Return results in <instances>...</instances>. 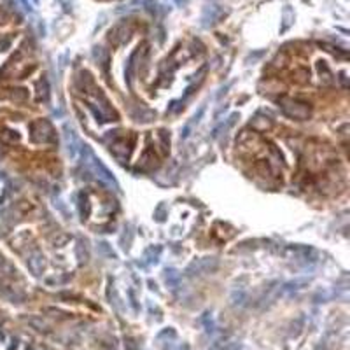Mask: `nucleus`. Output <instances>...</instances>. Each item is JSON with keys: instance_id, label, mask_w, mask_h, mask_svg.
I'll use <instances>...</instances> for the list:
<instances>
[{"instance_id": "7", "label": "nucleus", "mask_w": 350, "mask_h": 350, "mask_svg": "<svg viewBox=\"0 0 350 350\" xmlns=\"http://www.w3.org/2000/svg\"><path fill=\"white\" fill-rule=\"evenodd\" d=\"M26 264H28L30 271H32L35 277L42 275V271H44V268H46V261H44V256H42L41 252L30 254L28 259H26Z\"/></svg>"}, {"instance_id": "5", "label": "nucleus", "mask_w": 350, "mask_h": 350, "mask_svg": "<svg viewBox=\"0 0 350 350\" xmlns=\"http://www.w3.org/2000/svg\"><path fill=\"white\" fill-rule=\"evenodd\" d=\"M30 130H32V140L34 142H39V144H47V142L54 140V130H53V126H51L49 121L41 119V121H37V123H32Z\"/></svg>"}, {"instance_id": "11", "label": "nucleus", "mask_w": 350, "mask_h": 350, "mask_svg": "<svg viewBox=\"0 0 350 350\" xmlns=\"http://www.w3.org/2000/svg\"><path fill=\"white\" fill-rule=\"evenodd\" d=\"M165 282H167L168 287L177 289L180 284V273L174 268H168V270H165Z\"/></svg>"}, {"instance_id": "15", "label": "nucleus", "mask_w": 350, "mask_h": 350, "mask_svg": "<svg viewBox=\"0 0 350 350\" xmlns=\"http://www.w3.org/2000/svg\"><path fill=\"white\" fill-rule=\"evenodd\" d=\"M11 98H13L14 102H23V100L28 98V91H26L25 88H18V89H13Z\"/></svg>"}, {"instance_id": "9", "label": "nucleus", "mask_w": 350, "mask_h": 350, "mask_svg": "<svg viewBox=\"0 0 350 350\" xmlns=\"http://www.w3.org/2000/svg\"><path fill=\"white\" fill-rule=\"evenodd\" d=\"M238 117H240V116H238V112H233V114H231V116H229L228 119H226V121H222L221 125H219L216 130H214V131H212V137H214V138H219L222 133H226V131H228V130L231 128V126L235 125V123H237Z\"/></svg>"}, {"instance_id": "4", "label": "nucleus", "mask_w": 350, "mask_h": 350, "mask_svg": "<svg viewBox=\"0 0 350 350\" xmlns=\"http://www.w3.org/2000/svg\"><path fill=\"white\" fill-rule=\"evenodd\" d=\"M63 142H65V149H67V156L75 161L79 159L81 154V147H83V142L77 137L75 130L70 125H63Z\"/></svg>"}, {"instance_id": "12", "label": "nucleus", "mask_w": 350, "mask_h": 350, "mask_svg": "<svg viewBox=\"0 0 350 350\" xmlns=\"http://www.w3.org/2000/svg\"><path fill=\"white\" fill-rule=\"evenodd\" d=\"M137 56H138V51H135V53H131V56H130L128 63H126L125 81H126V84H128L130 88H131V81H133V74H135V60H137Z\"/></svg>"}, {"instance_id": "10", "label": "nucleus", "mask_w": 350, "mask_h": 350, "mask_svg": "<svg viewBox=\"0 0 350 350\" xmlns=\"http://www.w3.org/2000/svg\"><path fill=\"white\" fill-rule=\"evenodd\" d=\"M305 285H308V279H296V280H291V282L280 285V291L287 292V294H289V292L300 291V289H303Z\"/></svg>"}, {"instance_id": "1", "label": "nucleus", "mask_w": 350, "mask_h": 350, "mask_svg": "<svg viewBox=\"0 0 350 350\" xmlns=\"http://www.w3.org/2000/svg\"><path fill=\"white\" fill-rule=\"evenodd\" d=\"M79 158H83L84 161V167L88 168V170L91 172L93 175H95L96 179L100 180V182H104L105 186H109V188L112 189H119V184H117L116 177H114V174L110 170H109L107 167H105L104 163H102V159L98 158V156L95 154L91 151V147L86 146V144H83V147H81V154Z\"/></svg>"}, {"instance_id": "16", "label": "nucleus", "mask_w": 350, "mask_h": 350, "mask_svg": "<svg viewBox=\"0 0 350 350\" xmlns=\"http://www.w3.org/2000/svg\"><path fill=\"white\" fill-rule=\"evenodd\" d=\"M226 345H228V343H226L224 340H219V342H214L212 345L209 347V350H224Z\"/></svg>"}, {"instance_id": "8", "label": "nucleus", "mask_w": 350, "mask_h": 350, "mask_svg": "<svg viewBox=\"0 0 350 350\" xmlns=\"http://www.w3.org/2000/svg\"><path fill=\"white\" fill-rule=\"evenodd\" d=\"M203 112H205V107H201L200 110H198V112H196L195 116H193L191 119H189V123H186V126L182 128V133H180V138H182V140H186V138H188L189 135L193 133V130H195L196 125L200 123V119H201V116H203Z\"/></svg>"}, {"instance_id": "14", "label": "nucleus", "mask_w": 350, "mask_h": 350, "mask_svg": "<svg viewBox=\"0 0 350 350\" xmlns=\"http://www.w3.org/2000/svg\"><path fill=\"white\" fill-rule=\"evenodd\" d=\"M247 301V294L243 291H235L233 294H231V305L233 306H242V305H245Z\"/></svg>"}, {"instance_id": "6", "label": "nucleus", "mask_w": 350, "mask_h": 350, "mask_svg": "<svg viewBox=\"0 0 350 350\" xmlns=\"http://www.w3.org/2000/svg\"><path fill=\"white\" fill-rule=\"evenodd\" d=\"M282 254L287 259H292V261H312V256L315 254V250L305 245H287L282 250Z\"/></svg>"}, {"instance_id": "2", "label": "nucleus", "mask_w": 350, "mask_h": 350, "mask_svg": "<svg viewBox=\"0 0 350 350\" xmlns=\"http://www.w3.org/2000/svg\"><path fill=\"white\" fill-rule=\"evenodd\" d=\"M280 109H282V112L285 114L287 117L291 119H308L310 114H312V109H310L308 104H305V102L300 100H292V98H284L280 102Z\"/></svg>"}, {"instance_id": "3", "label": "nucleus", "mask_w": 350, "mask_h": 350, "mask_svg": "<svg viewBox=\"0 0 350 350\" xmlns=\"http://www.w3.org/2000/svg\"><path fill=\"white\" fill-rule=\"evenodd\" d=\"M219 268V259L214 256H207V258H198L191 261L186 268V275L188 277H196V275H207L212 273Z\"/></svg>"}, {"instance_id": "13", "label": "nucleus", "mask_w": 350, "mask_h": 350, "mask_svg": "<svg viewBox=\"0 0 350 350\" xmlns=\"http://www.w3.org/2000/svg\"><path fill=\"white\" fill-rule=\"evenodd\" d=\"M37 100L44 102V104L49 102V84H47V79H44V77L37 83Z\"/></svg>"}, {"instance_id": "17", "label": "nucleus", "mask_w": 350, "mask_h": 350, "mask_svg": "<svg viewBox=\"0 0 350 350\" xmlns=\"http://www.w3.org/2000/svg\"><path fill=\"white\" fill-rule=\"evenodd\" d=\"M125 347H126V349H128V350H137V347H135V342H133V340H131V338H128V340H126V342H125Z\"/></svg>"}]
</instances>
